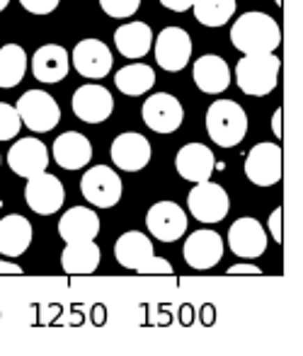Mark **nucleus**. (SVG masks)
Listing matches in <instances>:
<instances>
[{
	"instance_id": "1",
	"label": "nucleus",
	"mask_w": 303,
	"mask_h": 356,
	"mask_svg": "<svg viewBox=\"0 0 303 356\" xmlns=\"http://www.w3.org/2000/svg\"><path fill=\"white\" fill-rule=\"evenodd\" d=\"M231 42L245 54H274L281 44V29L267 13H242L231 27Z\"/></svg>"
},
{
	"instance_id": "2",
	"label": "nucleus",
	"mask_w": 303,
	"mask_h": 356,
	"mask_svg": "<svg viewBox=\"0 0 303 356\" xmlns=\"http://www.w3.org/2000/svg\"><path fill=\"white\" fill-rule=\"evenodd\" d=\"M114 257L124 269H131L136 274H173V264L163 257L153 254V243L141 230H129L114 243Z\"/></svg>"
},
{
	"instance_id": "3",
	"label": "nucleus",
	"mask_w": 303,
	"mask_h": 356,
	"mask_svg": "<svg viewBox=\"0 0 303 356\" xmlns=\"http://www.w3.org/2000/svg\"><path fill=\"white\" fill-rule=\"evenodd\" d=\"M281 61L274 54H245L235 66V83L250 97H265L279 83Z\"/></svg>"
},
{
	"instance_id": "4",
	"label": "nucleus",
	"mask_w": 303,
	"mask_h": 356,
	"mask_svg": "<svg viewBox=\"0 0 303 356\" xmlns=\"http://www.w3.org/2000/svg\"><path fill=\"white\" fill-rule=\"evenodd\" d=\"M206 134L221 148H233L247 134V114L233 99H216L206 112Z\"/></svg>"
},
{
	"instance_id": "5",
	"label": "nucleus",
	"mask_w": 303,
	"mask_h": 356,
	"mask_svg": "<svg viewBox=\"0 0 303 356\" xmlns=\"http://www.w3.org/2000/svg\"><path fill=\"white\" fill-rule=\"evenodd\" d=\"M22 124L34 134H49L59 127L61 109L56 99L44 90H27L15 104Z\"/></svg>"
},
{
	"instance_id": "6",
	"label": "nucleus",
	"mask_w": 303,
	"mask_h": 356,
	"mask_svg": "<svg viewBox=\"0 0 303 356\" xmlns=\"http://www.w3.org/2000/svg\"><path fill=\"white\" fill-rule=\"evenodd\" d=\"M80 192L93 207L98 209H112L119 204L121 194H124V184L121 177L107 165H95L80 179Z\"/></svg>"
},
{
	"instance_id": "7",
	"label": "nucleus",
	"mask_w": 303,
	"mask_h": 356,
	"mask_svg": "<svg viewBox=\"0 0 303 356\" xmlns=\"http://www.w3.org/2000/svg\"><path fill=\"white\" fill-rule=\"evenodd\" d=\"M187 207H189V213L201 223H219L228 216L231 199L221 184L206 179V182H196L192 187Z\"/></svg>"
},
{
	"instance_id": "8",
	"label": "nucleus",
	"mask_w": 303,
	"mask_h": 356,
	"mask_svg": "<svg viewBox=\"0 0 303 356\" xmlns=\"http://www.w3.org/2000/svg\"><path fill=\"white\" fill-rule=\"evenodd\" d=\"M245 175L257 187H272L281 182L284 153L277 143H257L245 158Z\"/></svg>"
},
{
	"instance_id": "9",
	"label": "nucleus",
	"mask_w": 303,
	"mask_h": 356,
	"mask_svg": "<svg viewBox=\"0 0 303 356\" xmlns=\"http://www.w3.org/2000/svg\"><path fill=\"white\" fill-rule=\"evenodd\" d=\"M146 127L155 134H173L178 131L185 122V107L180 104L178 97L170 92H155L146 97L143 109H141Z\"/></svg>"
},
{
	"instance_id": "10",
	"label": "nucleus",
	"mask_w": 303,
	"mask_h": 356,
	"mask_svg": "<svg viewBox=\"0 0 303 356\" xmlns=\"http://www.w3.org/2000/svg\"><path fill=\"white\" fill-rule=\"evenodd\" d=\"M153 51L163 71L178 73L192 58V39L182 27H165L158 37H153Z\"/></svg>"
},
{
	"instance_id": "11",
	"label": "nucleus",
	"mask_w": 303,
	"mask_h": 356,
	"mask_svg": "<svg viewBox=\"0 0 303 356\" xmlns=\"http://www.w3.org/2000/svg\"><path fill=\"white\" fill-rule=\"evenodd\" d=\"M73 114L85 124H102L112 117L114 97L107 88L98 83L80 85L73 92Z\"/></svg>"
},
{
	"instance_id": "12",
	"label": "nucleus",
	"mask_w": 303,
	"mask_h": 356,
	"mask_svg": "<svg viewBox=\"0 0 303 356\" xmlns=\"http://www.w3.org/2000/svg\"><path fill=\"white\" fill-rule=\"evenodd\" d=\"M182 257L196 272L214 269L224 259V238L216 230H196L185 240Z\"/></svg>"
},
{
	"instance_id": "13",
	"label": "nucleus",
	"mask_w": 303,
	"mask_h": 356,
	"mask_svg": "<svg viewBox=\"0 0 303 356\" xmlns=\"http://www.w3.org/2000/svg\"><path fill=\"white\" fill-rule=\"evenodd\" d=\"M24 199H27V207L32 209L34 213L52 216V213H59L61 207H63L65 189L59 177L47 175V172H39L27 179Z\"/></svg>"
},
{
	"instance_id": "14",
	"label": "nucleus",
	"mask_w": 303,
	"mask_h": 356,
	"mask_svg": "<svg viewBox=\"0 0 303 356\" xmlns=\"http://www.w3.org/2000/svg\"><path fill=\"white\" fill-rule=\"evenodd\" d=\"M146 228L160 243H175L187 233V213L175 202H158L146 213Z\"/></svg>"
},
{
	"instance_id": "15",
	"label": "nucleus",
	"mask_w": 303,
	"mask_h": 356,
	"mask_svg": "<svg viewBox=\"0 0 303 356\" xmlns=\"http://www.w3.org/2000/svg\"><path fill=\"white\" fill-rule=\"evenodd\" d=\"M49 148L39 138H20L8 150V165L17 177L29 179L39 172H47L49 168Z\"/></svg>"
},
{
	"instance_id": "16",
	"label": "nucleus",
	"mask_w": 303,
	"mask_h": 356,
	"mask_svg": "<svg viewBox=\"0 0 303 356\" xmlns=\"http://www.w3.org/2000/svg\"><path fill=\"white\" fill-rule=\"evenodd\" d=\"M70 61H73V68L83 78L100 80L109 75L114 58L104 42H100V39H83V42L75 44L73 54H70Z\"/></svg>"
},
{
	"instance_id": "17",
	"label": "nucleus",
	"mask_w": 303,
	"mask_h": 356,
	"mask_svg": "<svg viewBox=\"0 0 303 356\" xmlns=\"http://www.w3.org/2000/svg\"><path fill=\"white\" fill-rule=\"evenodd\" d=\"M228 248L242 259H257L267 252V230L257 218H238L228 228Z\"/></svg>"
},
{
	"instance_id": "18",
	"label": "nucleus",
	"mask_w": 303,
	"mask_h": 356,
	"mask_svg": "<svg viewBox=\"0 0 303 356\" xmlns=\"http://www.w3.org/2000/svg\"><path fill=\"white\" fill-rule=\"evenodd\" d=\"M109 155H112V163L119 170H124V172H139V170H143L150 163V143L141 134L126 131L119 134L112 141Z\"/></svg>"
},
{
	"instance_id": "19",
	"label": "nucleus",
	"mask_w": 303,
	"mask_h": 356,
	"mask_svg": "<svg viewBox=\"0 0 303 356\" xmlns=\"http://www.w3.org/2000/svg\"><path fill=\"white\" fill-rule=\"evenodd\" d=\"M175 168L187 182H206L216 170V158L209 145L204 143H187L175 155Z\"/></svg>"
},
{
	"instance_id": "20",
	"label": "nucleus",
	"mask_w": 303,
	"mask_h": 356,
	"mask_svg": "<svg viewBox=\"0 0 303 356\" xmlns=\"http://www.w3.org/2000/svg\"><path fill=\"white\" fill-rule=\"evenodd\" d=\"M70 68V56L63 47L59 44H44L34 51L32 56V73L39 83H59L68 75Z\"/></svg>"
},
{
	"instance_id": "21",
	"label": "nucleus",
	"mask_w": 303,
	"mask_h": 356,
	"mask_svg": "<svg viewBox=\"0 0 303 356\" xmlns=\"http://www.w3.org/2000/svg\"><path fill=\"white\" fill-rule=\"evenodd\" d=\"M52 155L59 168L63 170H83L93 160V143L78 131H65L54 141Z\"/></svg>"
},
{
	"instance_id": "22",
	"label": "nucleus",
	"mask_w": 303,
	"mask_h": 356,
	"mask_svg": "<svg viewBox=\"0 0 303 356\" xmlns=\"http://www.w3.org/2000/svg\"><path fill=\"white\" fill-rule=\"evenodd\" d=\"M194 83L196 88L201 90V92L206 95H221L228 90L231 85V68L228 63L224 61L221 56H216V54H206V56L196 58L194 61Z\"/></svg>"
},
{
	"instance_id": "23",
	"label": "nucleus",
	"mask_w": 303,
	"mask_h": 356,
	"mask_svg": "<svg viewBox=\"0 0 303 356\" xmlns=\"http://www.w3.org/2000/svg\"><path fill=\"white\" fill-rule=\"evenodd\" d=\"M100 257H102V250L98 248L95 240H75V243H65L61 252V267L65 274L85 277V274L98 272Z\"/></svg>"
},
{
	"instance_id": "24",
	"label": "nucleus",
	"mask_w": 303,
	"mask_h": 356,
	"mask_svg": "<svg viewBox=\"0 0 303 356\" xmlns=\"http://www.w3.org/2000/svg\"><path fill=\"white\" fill-rule=\"evenodd\" d=\"M59 235L65 243L95 240L100 235V216L88 207H70L59 220Z\"/></svg>"
},
{
	"instance_id": "25",
	"label": "nucleus",
	"mask_w": 303,
	"mask_h": 356,
	"mask_svg": "<svg viewBox=\"0 0 303 356\" xmlns=\"http://www.w3.org/2000/svg\"><path fill=\"white\" fill-rule=\"evenodd\" d=\"M32 245V223L24 216L10 213L0 220V254L20 257Z\"/></svg>"
},
{
	"instance_id": "26",
	"label": "nucleus",
	"mask_w": 303,
	"mask_h": 356,
	"mask_svg": "<svg viewBox=\"0 0 303 356\" xmlns=\"http://www.w3.org/2000/svg\"><path fill=\"white\" fill-rule=\"evenodd\" d=\"M114 47L124 58H143L153 47V29L146 22H126L114 32Z\"/></svg>"
},
{
	"instance_id": "27",
	"label": "nucleus",
	"mask_w": 303,
	"mask_h": 356,
	"mask_svg": "<svg viewBox=\"0 0 303 356\" xmlns=\"http://www.w3.org/2000/svg\"><path fill=\"white\" fill-rule=\"evenodd\" d=\"M114 85H117V90H121V95L141 97L155 85V71L146 63H129L117 71Z\"/></svg>"
},
{
	"instance_id": "28",
	"label": "nucleus",
	"mask_w": 303,
	"mask_h": 356,
	"mask_svg": "<svg viewBox=\"0 0 303 356\" xmlns=\"http://www.w3.org/2000/svg\"><path fill=\"white\" fill-rule=\"evenodd\" d=\"M27 73V54L20 44H5L0 49V88H17Z\"/></svg>"
},
{
	"instance_id": "29",
	"label": "nucleus",
	"mask_w": 303,
	"mask_h": 356,
	"mask_svg": "<svg viewBox=\"0 0 303 356\" xmlns=\"http://www.w3.org/2000/svg\"><path fill=\"white\" fill-rule=\"evenodd\" d=\"M192 10L204 27H221L235 15V0H194Z\"/></svg>"
},
{
	"instance_id": "30",
	"label": "nucleus",
	"mask_w": 303,
	"mask_h": 356,
	"mask_svg": "<svg viewBox=\"0 0 303 356\" xmlns=\"http://www.w3.org/2000/svg\"><path fill=\"white\" fill-rule=\"evenodd\" d=\"M20 129H22V119H20L17 109L8 102H0V141L15 138Z\"/></svg>"
},
{
	"instance_id": "31",
	"label": "nucleus",
	"mask_w": 303,
	"mask_h": 356,
	"mask_svg": "<svg viewBox=\"0 0 303 356\" xmlns=\"http://www.w3.org/2000/svg\"><path fill=\"white\" fill-rule=\"evenodd\" d=\"M141 0H100V8L114 19H126L131 15H136Z\"/></svg>"
},
{
	"instance_id": "32",
	"label": "nucleus",
	"mask_w": 303,
	"mask_h": 356,
	"mask_svg": "<svg viewBox=\"0 0 303 356\" xmlns=\"http://www.w3.org/2000/svg\"><path fill=\"white\" fill-rule=\"evenodd\" d=\"M61 0H20V5H22L27 13L32 15H49L54 13V10L59 8Z\"/></svg>"
},
{
	"instance_id": "33",
	"label": "nucleus",
	"mask_w": 303,
	"mask_h": 356,
	"mask_svg": "<svg viewBox=\"0 0 303 356\" xmlns=\"http://www.w3.org/2000/svg\"><path fill=\"white\" fill-rule=\"evenodd\" d=\"M281 213H284L281 211V207H277L270 216V233L277 243H281Z\"/></svg>"
},
{
	"instance_id": "34",
	"label": "nucleus",
	"mask_w": 303,
	"mask_h": 356,
	"mask_svg": "<svg viewBox=\"0 0 303 356\" xmlns=\"http://www.w3.org/2000/svg\"><path fill=\"white\" fill-rule=\"evenodd\" d=\"M231 277H245V274H252V277H260L262 269L255 267V264H233V267L228 269Z\"/></svg>"
},
{
	"instance_id": "35",
	"label": "nucleus",
	"mask_w": 303,
	"mask_h": 356,
	"mask_svg": "<svg viewBox=\"0 0 303 356\" xmlns=\"http://www.w3.org/2000/svg\"><path fill=\"white\" fill-rule=\"evenodd\" d=\"M192 3L194 0H160V5L168 10H173V13H185V10H192Z\"/></svg>"
},
{
	"instance_id": "36",
	"label": "nucleus",
	"mask_w": 303,
	"mask_h": 356,
	"mask_svg": "<svg viewBox=\"0 0 303 356\" xmlns=\"http://www.w3.org/2000/svg\"><path fill=\"white\" fill-rule=\"evenodd\" d=\"M0 274H13V277H20L22 274V267L15 262H8V259H0Z\"/></svg>"
},
{
	"instance_id": "37",
	"label": "nucleus",
	"mask_w": 303,
	"mask_h": 356,
	"mask_svg": "<svg viewBox=\"0 0 303 356\" xmlns=\"http://www.w3.org/2000/svg\"><path fill=\"white\" fill-rule=\"evenodd\" d=\"M272 129H274V136H281V109H277L274 117H272Z\"/></svg>"
},
{
	"instance_id": "38",
	"label": "nucleus",
	"mask_w": 303,
	"mask_h": 356,
	"mask_svg": "<svg viewBox=\"0 0 303 356\" xmlns=\"http://www.w3.org/2000/svg\"><path fill=\"white\" fill-rule=\"evenodd\" d=\"M8 5H10V0H0V13H3V10L8 8Z\"/></svg>"
},
{
	"instance_id": "39",
	"label": "nucleus",
	"mask_w": 303,
	"mask_h": 356,
	"mask_svg": "<svg viewBox=\"0 0 303 356\" xmlns=\"http://www.w3.org/2000/svg\"><path fill=\"white\" fill-rule=\"evenodd\" d=\"M0 165H3V158H0Z\"/></svg>"
}]
</instances>
